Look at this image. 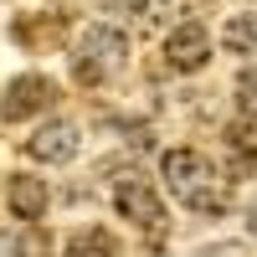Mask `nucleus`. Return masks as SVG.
Segmentation results:
<instances>
[{
	"mask_svg": "<svg viewBox=\"0 0 257 257\" xmlns=\"http://www.w3.org/2000/svg\"><path fill=\"white\" fill-rule=\"evenodd\" d=\"M160 175L170 185V196L180 206H190V211H201V216H221L231 206V190L221 180V170L211 165V155H201V149H165Z\"/></svg>",
	"mask_w": 257,
	"mask_h": 257,
	"instance_id": "nucleus-1",
	"label": "nucleus"
},
{
	"mask_svg": "<svg viewBox=\"0 0 257 257\" xmlns=\"http://www.w3.org/2000/svg\"><path fill=\"white\" fill-rule=\"evenodd\" d=\"M128 57V36L118 26H88L77 36V52H72V77L82 88H98V82H108Z\"/></svg>",
	"mask_w": 257,
	"mask_h": 257,
	"instance_id": "nucleus-2",
	"label": "nucleus"
},
{
	"mask_svg": "<svg viewBox=\"0 0 257 257\" xmlns=\"http://www.w3.org/2000/svg\"><path fill=\"white\" fill-rule=\"evenodd\" d=\"M6 206H11V216L26 221V226L41 221V216H47V180H36V175H11Z\"/></svg>",
	"mask_w": 257,
	"mask_h": 257,
	"instance_id": "nucleus-7",
	"label": "nucleus"
},
{
	"mask_svg": "<svg viewBox=\"0 0 257 257\" xmlns=\"http://www.w3.org/2000/svg\"><path fill=\"white\" fill-rule=\"evenodd\" d=\"M72 257H113V237H108V231H82V237L72 242Z\"/></svg>",
	"mask_w": 257,
	"mask_h": 257,
	"instance_id": "nucleus-9",
	"label": "nucleus"
},
{
	"mask_svg": "<svg viewBox=\"0 0 257 257\" xmlns=\"http://www.w3.org/2000/svg\"><path fill=\"white\" fill-rule=\"evenodd\" d=\"M221 47H226V52H237V57L257 52V11L231 16V21H226V26H221Z\"/></svg>",
	"mask_w": 257,
	"mask_h": 257,
	"instance_id": "nucleus-8",
	"label": "nucleus"
},
{
	"mask_svg": "<svg viewBox=\"0 0 257 257\" xmlns=\"http://www.w3.org/2000/svg\"><path fill=\"white\" fill-rule=\"evenodd\" d=\"M165 62H170V72H201L211 62V36L201 21H180L165 36Z\"/></svg>",
	"mask_w": 257,
	"mask_h": 257,
	"instance_id": "nucleus-6",
	"label": "nucleus"
},
{
	"mask_svg": "<svg viewBox=\"0 0 257 257\" xmlns=\"http://www.w3.org/2000/svg\"><path fill=\"white\" fill-rule=\"evenodd\" d=\"M0 257H21V242H16V231H0Z\"/></svg>",
	"mask_w": 257,
	"mask_h": 257,
	"instance_id": "nucleus-13",
	"label": "nucleus"
},
{
	"mask_svg": "<svg viewBox=\"0 0 257 257\" xmlns=\"http://www.w3.org/2000/svg\"><path fill=\"white\" fill-rule=\"evenodd\" d=\"M16 242H21V257H52V237H47L36 221H31V226H21V231H16Z\"/></svg>",
	"mask_w": 257,
	"mask_h": 257,
	"instance_id": "nucleus-11",
	"label": "nucleus"
},
{
	"mask_svg": "<svg viewBox=\"0 0 257 257\" xmlns=\"http://www.w3.org/2000/svg\"><path fill=\"white\" fill-rule=\"evenodd\" d=\"M231 144L242 155H257V108H242V118L231 123Z\"/></svg>",
	"mask_w": 257,
	"mask_h": 257,
	"instance_id": "nucleus-10",
	"label": "nucleus"
},
{
	"mask_svg": "<svg viewBox=\"0 0 257 257\" xmlns=\"http://www.w3.org/2000/svg\"><path fill=\"white\" fill-rule=\"evenodd\" d=\"M103 6H108V11H118V16H144L149 6H155V0H103Z\"/></svg>",
	"mask_w": 257,
	"mask_h": 257,
	"instance_id": "nucleus-12",
	"label": "nucleus"
},
{
	"mask_svg": "<svg viewBox=\"0 0 257 257\" xmlns=\"http://www.w3.org/2000/svg\"><path fill=\"white\" fill-rule=\"evenodd\" d=\"M113 206H118L123 221H134L144 231V237H160V231H165V201L155 196V185H149L144 175H118Z\"/></svg>",
	"mask_w": 257,
	"mask_h": 257,
	"instance_id": "nucleus-3",
	"label": "nucleus"
},
{
	"mask_svg": "<svg viewBox=\"0 0 257 257\" xmlns=\"http://www.w3.org/2000/svg\"><path fill=\"white\" fill-rule=\"evenodd\" d=\"M77 149H82V128L72 118H52L26 139V155L41 165H67V160H77Z\"/></svg>",
	"mask_w": 257,
	"mask_h": 257,
	"instance_id": "nucleus-5",
	"label": "nucleus"
},
{
	"mask_svg": "<svg viewBox=\"0 0 257 257\" xmlns=\"http://www.w3.org/2000/svg\"><path fill=\"white\" fill-rule=\"evenodd\" d=\"M57 103V82L41 77V72H21L6 82V93H0V123H21L31 113H47Z\"/></svg>",
	"mask_w": 257,
	"mask_h": 257,
	"instance_id": "nucleus-4",
	"label": "nucleus"
}]
</instances>
